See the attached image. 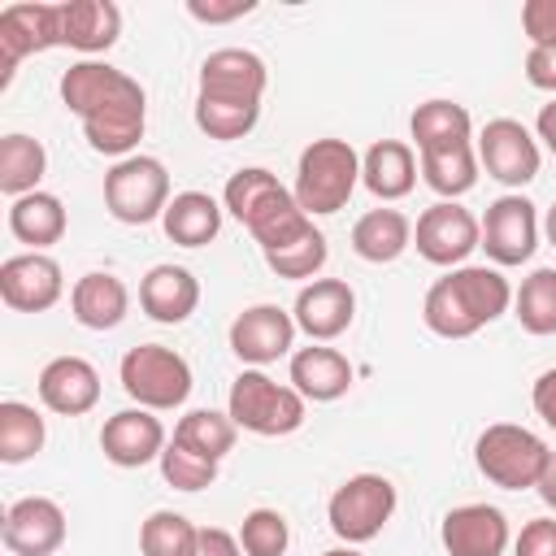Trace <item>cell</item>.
<instances>
[{"label": "cell", "mask_w": 556, "mask_h": 556, "mask_svg": "<svg viewBox=\"0 0 556 556\" xmlns=\"http://www.w3.org/2000/svg\"><path fill=\"white\" fill-rule=\"evenodd\" d=\"M165 235L178 243V248H204L217 239L222 230V204L208 195V191H178L161 217Z\"/></svg>", "instance_id": "cell-30"}, {"label": "cell", "mask_w": 556, "mask_h": 556, "mask_svg": "<svg viewBox=\"0 0 556 556\" xmlns=\"http://www.w3.org/2000/svg\"><path fill=\"white\" fill-rule=\"evenodd\" d=\"M43 439H48V426H43L35 404H22V400L0 404V460L4 465L30 460L43 447Z\"/></svg>", "instance_id": "cell-33"}, {"label": "cell", "mask_w": 556, "mask_h": 556, "mask_svg": "<svg viewBox=\"0 0 556 556\" xmlns=\"http://www.w3.org/2000/svg\"><path fill=\"white\" fill-rule=\"evenodd\" d=\"M543 235H547V243L556 248V204L547 208V217H543Z\"/></svg>", "instance_id": "cell-49"}, {"label": "cell", "mask_w": 556, "mask_h": 556, "mask_svg": "<svg viewBox=\"0 0 556 556\" xmlns=\"http://www.w3.org/2000/svg\"><path fill=\"white\" fill-rule=\"evenodd\" d=\"M39 400L61 417H83L100 404V374L83 356H52L39 369Z\"/></svg>", "instance_id": "cell-21"}, {"label": "cell", "mask_w": 556, "mask_h": 556, "mask_svg": "<svg viewBox=\"0 0 556 556\" xmlns=\"http://www.w3.org/2000/svg\"><path fill=\"white\" fill-rule=\"evenodd\" d=\"M513 317L526 334H556V269L543 265L530 278H521V291H513Z\"/></svg>", "instance_id": "cell-34"}, {"label": "cell", "mask_w": 556, "mask_h": 556, "mask_svg": "<svg viewBox=\"0 0 556 556\" xmlns=\"http://www.w3.org/2000/svg\"><path fill=\"white\" fill-rule=\"evenodd\" d=\"M508 304H513V287L500 269L456 265L426 291L421 317L439 339H469L482 326H491L495 317H504Z\"/></svg>", "instance_id": "cell-2"}, {"label": "cell", "mask_w": 556, "mask_h": 556, "mask_svg": "<svg viewBox=\"0 0 556 556\" xmlns=\"http://www.w3.org/2000/svg\"><path fill=\"white\" fill-rule=\"evenodd\" d=\"M534 130H539V139L547 143V152L556 156V100L539 109V122H534Z\"/></svg>", "instance_id": "cell-47"}, {"label": "cell", "mask_w": 556, "mask_h": 556, "mask_svg": "<svg viewBox=\"0 0 556 556\" xmlns=\"http://www.w3.org/2000/svg\"><path fill=\"white\" fill-rule=\"evenodd\" d=\"M539 500L547 504V508H556V452L547 456V465H543V478H539Z\"/></svg>", "instance_id": "cell-48"}, {"label": "cell", "mask_w": 556, "mask_h": 556, "mask_svg": "<svg viewBox=\"0 0 556 556\" xmlns=\"http://www.w3.org/2000/svg\"><path fill=\"white\" fill-rule=\"evenodd\" d=\"M361 182V156L348 139H313L304 152H300V165H295V204L308 213V217H326V213H339L352 191Z\"/></svg>", "instance_id": "cell-4"}, {"label": "cell", "mask_w": 556, "mask_h": 556, "mask_svg": "<svg viewBox=\"0 0 556 556\" xmlns=\"http://www.w3.org/2000/svg\"><path fill=\"white\" fill-rule=\"evenodd\" d=\"M61 48L74 52H109L122 35V9L113 0H61Z\"/></svg>", "instance_id": "cell-24"}, {"label": "cell", "mask_w": 556, "mask_h": 556, "mask_svg": "<svg viewBox=\"0 0 556 556\" xmlns=\"http://www.w3.org/2000/svg\"><path fill=\"white\" fill-rule=\"evenodd\" d=\"M526 78L539 91H556V43H539L526 52Z\"/></svg>", "instance_id": "cell-44"}, {"label": "cell", "mask_w": 556, "mask_h": 556, "mask_svg": "<svg viewBox=\"0 0 556 556\" xmlns=\"http://www.w3.org/2000/svg\"><path fill=\"white\" fill-rule=\"evenodd\" d=\"M321 556H361L356 547H330V552H321Z\"/></svg>", "instance_id": "cell-50"}, {"label": "cell", "mask_w": 556, "mask_h": 556, "mask_svg": "<svg viewBox=\"0 0 556 556\" xmlns=\"http://www.w3.org/2000/svg\"><path fill=\"white\" fill-rule=\"evenodd\" d=\"M482 248L495 265H521L539 248V213L521 191H508L486 204L482 217Z\"/></svg>", "instance_id": "cell-14"}, {"label": "cell", "mask_w": 556, "mask_h": 556, "mask_svg": "<svg viewBox=\"0 0 556 556\" xmlns=\"http://www.w3.org/2000/svg\"><path fill=\"white\" fill-rule=\"evenodd\" d=\"M61 100L83 122L91 152L117 161L135 156L148 126V96L126 70L109 61H74L61 74Z\"/></svg>", "instance_id": "cell-1"}, {"label": "cell", "mask_w": 556, "mask_h": 556, "mask_svg": "<svg viewBox=\"0 0 556 556\" xmlns=\"http://www.w3.org/2000/svg\"><path fill=\"white\" fill-rule=\"evenodd\" d=\"M195 547H200V526L174 508H156L139 526V552L143 556H195Z\"/></svg>", "instance_id": "cell-36"}, {"label": "cell", "mask_w": 556, "mask_h": 556, "mask_svg": "<svg viewBox=\"0 0 556 556\" xmlns=\"http://www.w3.org/2000/svg\"><path fill=\"white\" fill-rule=\"evenodd\" d=\"M126 308H130V291L109 269H91V274H83L70 287V313L87 330H113V326H122Z\"/></svg>", "instance_id": "cell-25"}, {"label": "cell", "mask_w": 556, "mask_h": 556, "mask_svg": "<svg viewBox=\"0 0 556 556\" xmlns=\"http://www.w3.org/2000/svg\"><path fill=\"white\" fill-rule=\"evenodd\" d=\"M417 169H421L430 191H439L443 200H456L478 182V148L460 143V148H447V152H421Z\"/></svg>", "instance_id": "cell-32"}, {"label": "cell", "mask_w": 556, "mask_h": 556, "mask_svg": "<svg viewBox=\"0 0 556 556\" xmlns=\"http://www.w3.org/2000/svg\"><path fill=\"white\" fill-rule=\"evenodd\" d=\"M65 226H70L65 204L52 191H30V195H22V200L9 204V230H13V239L17 243H30L35 252L61 243Z\"/></svg>", "instance_id": "cell-29"}, {"label": "cell", "mask_w": 556, "mask_h": 556, "mask_svg": "<svg viewBox=\"0 0 556 556\" xmlns=\"http://www.w3.org/2000/svg\"><path fill=\"white\" fill-rule=\"evenodd\" d=\"M439 539H443L447 556H504L508 517L495 504H460L443 517Z\"/></svg>", "instance_id": "cell-20"}, {"label": "cell", "mask_w": 556, "mask_h": 556, "mask_svg": "<svg viewBox=\"0 0 556 556\" xmlns=\"http://www.w3.org/2000/svg\"><path fill=\"white\" fill-rule=\"evenodd\" d=\"M48 169V152L39 139L30 135H4L0 139V191L22 200L30 191H39V178Z\"/></svg>", "instance_id": "cell-31"}, {"label": "cell", "mask_w": 556, "mask_h": 556, "mask_svg": "<svg viewBox=\"0 0 556 556\" xmlns=\"http://www.w3.org/2000/svg\"><path fill=\"white\" fill-rule=\"evenodd\" d=\"M235 434H239V426L230 421V413H217V408H191L174 426V439L208 460H222L235 447Z\"/></svg>", "instance_id": "cell-35"}, {"label": "cell", "mask_w": 556, "mask_h": 556, "mask_svg": "<svg viewBox=\"0 0 556 556\" xmlns=\"http://www.w3.org/2000/svg\"><path fill=\"white\" fill-rule=\"evenodd\" d=\"M226 413H230V421H235L239 430L261 434V439H278V434H295V430L304 426L308 400H304L295 387L274 382L265 369H243V374L230 382Z\"/></svg>", "instance_id": "cell-5"}, {"label": "cell", "mask_w": 556, "mask_h": 556, "mask_svg": "<svg viewBox=\"0 0 556 556\" xmlns=\"http://www.w3.org/2000/svg\"><path fill=\"white\" fill-rule=\"evenodd\" d=\"M222 208L248 226V235L261 243V256L265 252H278L295 239H304L313 230V217L295 204V195L261 165H248V169H235L226 191H222Z\"/></svg>", "instance_id": "cell-3"}, {"label": "cell", "mask_w": 556, "mask_h": 556, "mask_svg": "<svg viewBox=\"0 0 556 556\" xmlns=\"http://www.w3.org/2000/svg\"><path fill=\"white\" fill-rule=\"evenodd\" d=\"M291 317H295V326L313 343H330V339H339L352 326V317H356V291L343 278H313L308 287H300Z\"/></svg>", "instance_id": "cell-19"}, {"label": "cell", "mask_w": 556, "mask_h": 556, "mask_svg": "<svg viewBox=\"0 0 556 556\" xmlns=\"http://www.w3.org/2000/svg\"><path fill=\"white\" fill-rule=\"evenodd\" d=\"M100 452L104 460H113L117 469H143L152 460H161L165 452V426L161 417H152V408H122L104 421L100 430Z\"/></svg>", "instance_id": "cell-18"}, {"label": "cell", "mask_w": 556, "mask_h": 556, "mask_svg": "<svg viewBox=\"0 0 556 556\" xmlns=\"http://www.w3.org/2000/svg\"><path fill=\"white\" fill-rule=\"evenodd\" d=\"M552 447L526 430V426H513V421H495L478 434L473 443V460L482 469V478L491 486H504V491H526V486H539L543 478V465H547Z\"/></svg>", "instance_id": "cell-6"}, {"label": "cell", "mask_w": 556, "mask_h": 556, "mask_svg": "<svg viewBox=\"0 0 556 556\" xmlns=\"http://www.w3.org/2000/svg\"><path fill=\"white\" fill-rule=\"evenodd\" d=\"M61 48V9L43 0H22L0 9V87L13 83L17 65L35 52Z\"/></svg>", "instance_id": "cell-10"}, {"label": "cell", "mask_w": 556, "mask_h": 556, "mask_svg": "<svg viewBox=\"0 0 556 556\" xmlns=\"http://www.w3.org/2000/svg\"><path fill=\"white\" fill-rule=\"evenodd\" d=\"M513 556H556V517H534L521 526Z\"/></svg>", "instance_id": "cell-42"}, {"label": "cell", "mask_w": 556, "mask_h": 556, "mask_svg": "<svg viewBox=\"0 0 556 556\" xmlns=\"http://www.w3.org/2000/svg\"><path fill=\"white\" fill-rule=\"evenodd\" d=\"M161 478H165L174 491H204V486H213V478H217V460H208V456L191 452L187 443L169 439L165 452H161Z\"/></svg>", "instance_id": "cell-37"}, {"label": "cell", "mask_w": 556, "mask_h": 556, "mask_svg": "<svg viewBox=\"0 0 556 556\" xmlns=\"http://www.w3.org/2000/svg\"><path fill=\"white\" fill-rule=\"evenodd\" d=\"M291 543V526L278 508H252L239 521V547L243 556H282Z\"/></svg>", "instance_id": "cell-38"}, {"label": "cell", "mask_w": 556, "mask_h": 556, "mask_svg": "<svg viewBox=\"0 0 556 556\" xmlns=\"http://www.w3.org/2000/svg\"><path fill=\"white\" fill-rule=\"evenodd\" d=\"M361 182L378 200H404L417 187V156L400 139H378L361 156Z\"/></svg>", "instance_id": "cell-26"}, {"label": "cell", "mask_w": 556, "mask_h": 556, "mask_svg": "<svg viewBox=\"0 0 556 556\" xmlns=\"http://www.w3.org/2000/svg\"><path fill=\"white\" fill-rule=\"evenodd\" d=\"M521 30H526L530 48L556 43V0H526L521 4Z\"/></svg>", "instance_id": "cell-41"}, {"label": "cell", "mask_w": 556, "mask_h": 556, "mask_svg": "<svg viewBox=\"0 0 556 556\" xmlns=\"http://www.w3.org/2000/svg\"><path fill=\"white\" fill-rule=\"evenodd\" d=\"M408 243H413V222L400 208H369L352 226V252L369 265H387L404 256Z\"/></svg>", "instance_id": "cell-28"}, {"label": "cell", "mask_w": 556, "mask_h": 556, "mask_svg": "<svg viewBox=\"0 0 556 556\" xmlns=\"http://www.w3.org/2000/svg\"><path fill=\"white\" fill-rule=\"evenodd\" d=\"M169 200V169L156 156L135 152L126 161H113V169L104 174V208L122 226H148L165 217Z\"/></svg>", "instance_id": "cell-8"}, {"label": "cell", "mask_w": 556, "mask_h": 556, "mask_svg": "<svg viewBox=\"0 0 556 556\" xmlns=\"http://www.w3.org/2000/svg\"><path fill=\"white\" fill-rule=\"evenodd\" d=\"M139 304L152 321L161 326H178L195 313L200 304V278L187 269V265H152L139 282Z\"/></svg>", "instance_id": "cell-22"}, {"label": "cell", "mask_w": 556, "mask_h": 556, "mask_svg": "<svg viewBox=\"0 0 556 556\" xmlns=\"http://www.w3.org/2000/svg\"><path fill=\"white\" fill-rule=\"evenodd\" d=\"M295 330L300 326H295V317L287 308H278V304H252V308H243L230 321V352L243 365L261 369V365H274L278 356L291 352Z\"/></svg>", "instance_id": "cell-15"}, {"label": "cell", "mask_w": 556, "mask_h": 556, "mask_svg": "<svg viewBox=\"0 0 556 556\" xmlns=\"http://www.w3.org/2000/svg\"><path fill=\"white\" fill-rule=\"evenodd\" d=\"M478 165L504 187H526L539 178L543 152H539V139L517 117H491L478 130Z\"/></svg>", "instance_id": "cell-12"}, {"label": "cell", "mask_w": 556, "mask_h": 556, "mask_svg": "<svg viewBox=\"0 0 556 556\" xmlns=\"http://www.w3.org/2000/svg\"><path fill=\"white\" fill-rule=\"evenodd\" d=\"M195 556H243V547H239V534H230L222 526H200Z\"/></svg>", "instance_id": "cell-45"}, {"label": "cell", "mask_w": 556, "mask_h": 556, "mask_svg": "<svg viewBox=\"0 0 556 556\" xmlns=\"http://www.w3.org/2000/svg\"><path fill=\"white\" fill-rule=\"evenodd\" d=\"M61 295H65V278L48 252H17L0 265V300L13 313H43Z\"/></svg>", "instance_id": "cell-17"}, {"label": "cell", "mask_w": 556, "mask_h": 556, "mask_svg": "<svg viewBox=\"0 0 556 556\" xmlns=\"http://www.w3.org/2000/svg\"><path fill=\"white\" fill-rule=\"evenodd\" d=\"M0 539L13 556H52L65 543V513L48 495H22L4 508Z\"/></svg>", "instance_id": "cell-16"}, {"label": "cell", "mask_w": 556, "mask_h": 556, "mask_svg": "<svg viewBox=\"0 0 556 556\" xmlns=\"http://www.w3.org/2000/svg\"><path fill=\"white\" fill-rule=\"evenodd\" d=\"M330 248H326V235L313 226L304 239L278 248V252H265V265L278 274V278H317V269L326 265Z\"/></svg>", "instance_id": "cell-40"}, {"label": "cell", "mask_w": 556, "mask_h": 556, "mask_svg": "<svg viewBox=\"0 0 556 556\" xmlns=\"http://www.w3.org/2000/svg\"><path fill=\"white\" fill-rule=\"evenodd\" d=\"M391 513H395V482L382 473H352L348 482L334 486L326 504V521L348 547L378 539Z\"/></svg>", "instance_id": "cell-9"}, {"label": "cell", "mask_w": 556, "mask_h": 556, "mask_svg": "<svg viewBox=\"0 0 556 556\" xmlns=\"http://www.w3.org/2000/svg\"><path fill=\"white\" fill-rule=\"evenodd\" d=\"M256 9V0H187V13L195 22H208V26H226V22H239Z\"/></svg>", "instance_id": "cell-43"}, {"label": "cell", "mask_w": 556, "mask_h": 556, "mask_svg": "<svg viewBox=\"0 0 556 556\" xmlns=\"http://www.w3.org/2000/svg\"><path fill=\"white\" fill-rule=\"evenodd\" d=\"M256 122H261V109H256V104H217V100H195V126H200L208 139H217V143L243 139Z\"/></svg>", "instance_id": "cell-39"}, {"label": "cell", "mask_w": 556, "mask_h": 556, "mask_svg": "<svg viewBox=\"0 0 556 556\" xmlns=\"http://www.w3.org/2000/svg\"><path fill=\"white\" fill-rule=\"evenodd\" d=\"M408 130H413L417 156L421 152H447V148H460V143L473 139V117L456 100H426V104L413 109Z\"/></svg>", "instance_id": "cell-27"}, {"label": "cell", "mask_w": 556, "mask_h": 556, "mask_svg": "<svg viewBox=\"0 0 556 556\" xmlns=\"http://www.w3.org/2000/svg\"><path fill=\"white\" fill-rule=\"evenodd\" d=\"M530 404H534V413L556 430V369H543L539 378H534V391H530Z\"/></svg>", "instance_id": "cell-46"}, {"label": "cell", "mask_w": 556, "mask_h": 556, "mask_svg": "<svg viewBox=\"0 0 556 556\" xmlns=\"http://www.w3.org/2000/svg\"><path fill=\"white\" fill-rule=\"evenodd\" d=\"M352 378H356V369L339 348L313 343V348L291 352V387L313 404H330V400L348 395Z\"/></svg>", "instance_id": "cell-23"}, {"label": "cell", "mask_w": 556, "mask_h": 556, "mask_svg": "<svg viewBox=\"0 0 556 556\" xmlns=\"http://www.w3.org/2000/svg\"><path fill=\"white\" fill-rule=\"evenodd\" d=\"M413 243L417 252L430 261V265H443V269H456L465 265V256L473 248H482V222L456 204V200H439L430 208H421L417 226H413Z\"/></svg>", "instance_id": "cell-11"}, {"label": "cell", "mask_w": 556, "mask_h": 556, "mask_svg": "<svg viewBox=\"0 0 556 556\" xmlns=\"http://www.w3.org/2000/svg\"><path fill=\"white\" fill-rule=\"evenodd\" d=\"M269 87V70L252 48H217L200 61V91L195 100L217 104H256Z\"/></svg>", "instance_id": "cell-13"}, {"label": "cell", "mask_w": 556, "mask_h": 556, "mask_svg": "<svg viewBox=\"0 0 556 556\" xmlns=\"http://www.w3.org/2000/svg\"><path fill=\"white\" fill-rule=\"evenodd\" d=\"M117 378H122V391L139 408H152V413L178 408L191 395V365H187V356H178L165 343H139V348H130L122 356V365H117Z\"/></svg>", "instance_id": "cell-7"}]
</instances>
